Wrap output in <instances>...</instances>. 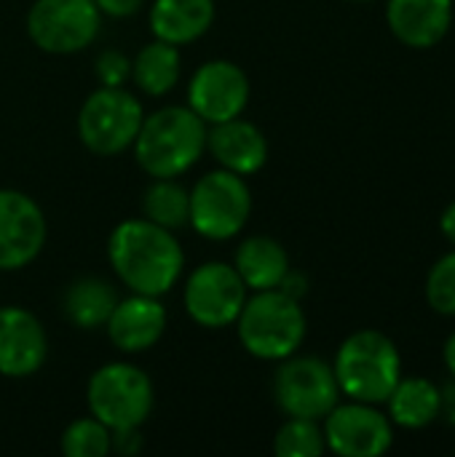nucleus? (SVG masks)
I'll list each match as a JSON object with an SVG mask.
<instances>
[{
	"label": "nucleus",
	"instance_id": "nucleus-19",
	"mask_svg": "<svg viewBox=\"0 0 455 457\" xmlns=\"http://www.w3.org/2000/svg\"><path fill=\"white\" fill-rule=\"evenodd\" d=\"M233 268L249 292L279 289L282 278L290 270V254L271 236H249L239 244Z\"/></svg>",
	"mask_w": 455,
	"mask_h": 457
},
{
	"label": "nucleus",
	"instance_id": "nucleus-11",
	"mask_svg": "<svg viewBox=\"0 0 455 457\" xmlns=\"http://www.w3.org/2000/svg\"><path fill=\"white\" fill-rule=\"evenodd\" d=\"M48 238L40 204L11 187H0V270L13 273L32 265Z\"/></svg>",
	"mask_w": 455,
	"mask_h": 457
},
{
	"label": "nucleus",
	"instance_id": "nucleus-12",
	"mask_svg": "<svg viewBox=\"0 0 455 457\" xmlns=\"http://www.w3.org/2000/svg\"><path fill=\"white\" fill-rule=\"evenodd\" d=\"M249 78L231 59L204 62L188 83V107L206 123L239 118L249 104Z\"/></svg>",
	"mask_w": 455,
	"mask_h": 457
},
{
	"label": "nucleus",
	"instance_id": "nucleus-8",
	"mask_svg": "<svg viewBox=\"0 0 455 457\" xmlns=\"http://www.w3.org/2000/svg\"><path fill=\"white\" fill-rule=\"evenodd\" d=\"M24 24L35 48L51 56H72L97 40L102 13L94 0H35Z\"/></svg>",
	"mask_w": 455,
	"mask_h": 457
},
{
	"label": "nucleus",
	"instance_id": "nucleus-5",
	"mask_svg": "<svg viewBox=\"0 0 455 457\" xmlns=\"http://www.w3.org/2000/svg\"><path fill=\"white\" fill-rule=\"evenodd\" d=\"M88 415L110 431L142 428L156 407V388L147 372L129 361L102 364L86 386Z\"/></svg>",
	"mask_w": 455,
	"mask_h": 457
},
{
	"label": "nucleus",
	"instance_id": "nucleus-27",
	"mask_svg": "<svg viewBox=\"0 0 455 457\" xmlns=\"http://www.w3.org/2000/svg\"><path fill=\"white\" fill-rule=\"evenodd\" d=\"M94 72L99 86H126L131 80V59L121 48H105L94 62Z\"/></svg>",
	"mask_w": 455,
	"mask_h": 457
},
{
	"label": "nucleus",
	"instance_id": "nucleus-2",
	"mask_svg": "<svg viewBox=\"0 0 455 457\" xmlns=\"http://www.w3.org/2000/svg\"><path fill=\"white\" fill-rule=\"evenodd\" d=\"M206 131L188 104H169L142 118L131 150L150 179H177L206 153Z\"/></svg>",
	"mask_w": 455,
	"mask_h": 457
},
{
	"label": "nucleus",
	"instance_id": "nucleus-7",
	"mask_svg": "<svg viewBox=\"0 0 455 457\" xmlns=\"http://www.w3.org/2000/svg\"><path fill=\"white\" fill-rule=\"evenodd\" d=\"M252 214V190L241 174L215 169L190 190L188 225L206 241L236 238Z\"/></svg>",
	"mask_w": 455,
	"mask_h": 457
},
{
	"label": "nucleus",
	"instance_id": "nucleus-13",
	"mask_svg": "<svg viewBox=\"0 0 455 457\" xmlns=\"http://www.w3.org/2000/svg\"><path fill=\"white\" fill-rule=\"evenodd\" d=\"M324 445L341 457H378L392 450V420L375 404H335L324 418Z\"/></svg>",
	"mask_w": 455,
	"mask_h": 457
},
{
	"label": "nucleus",
	"instance_id": "nucleus-9",
	"mask_svg": "<svg viewBox=\"0 0 455 457\" xmlns=\"http://www.w3.org/2000/svg\"><path fill=\"white\" fill-rule=\"evenodd\" d=\"M274 399L287 418L324 420L338 404L341 388L335 370L316 356H287L274 375Z\"/></svg>",
	"mask_w": 455,
	"mask_h": 457
},
{
	"label": "nucleus",
	"instance_id": "nucleus-30",
	"mask_svg": "<svg viewBox=\"0 0 455 457\" xmlns=\"http://www.w3.org/2000/svg\"><path fill=\"white\" fill-rule=\"evenodd\" d=\"M440 415H445V420L455 426V380L440 391Z\"/></svg>",
	"mask_w": 455,
	"mask_h": 457
},
{
	"label": "nucleus",
	"instance_id": "nucleus-23",
	"mask_svg": "<svg viewBox=\"0 0 455 457\" xmlns=\"http://www.w3.org/2000/svg\"><path fill=\"white\" fill-rule=\"evenodd\" d=\"M142 217L177 233L190 220V193L174 179H153L142 195Z\"/></svg>",
	"mask_w": 455,
	"mask_h": 457
},
{
	"label": "nucleus",
	"instance_id": "nucleus-15",
	"mask_svg": "<svg viewBox=\"0 0 455 457\" xmlns=\"http://www.w3.org/2000/svg\"><path fill=\"white\" fill-rule=\"evenodd\" d=\"M166 324H169V316H166L161 297L131 292L126 300L115 303L105 329H107L110 343L121 353L137 356L158 345V340L166 332Z\"/></svg>",
	"mask_w": 455,
	"mask_h": 457
},
{
	"label": "nucleus",
	"instance_id": "nucleus-21",
	"mask_svg": "<svg viewBox=\"0 0 455 457\" xmlns=\"http://www.w3.org/2000/svg\"><path fill=\"white\" fill-rule=\"evenodd\" d=\"M180 70H182L180 48L153 37L131 59V83L137 86V91L158 99L177 86Z\"/></svg>",
	"mask_w": 455,
	"mask_h": 457
},
{
	"label": "nucleus",
	"instance_id": "nucleus-22",
	"mask_svg": "<svg viewBox=\"0 0 455 457\" xmlns=\"http://www.w3.org/2000/svg\"><path fill=\"white\" fill-rule=\"evenodd\" d=\"M389 404V420L402 428H426L440 418V388L424 378H400Z\"/></svg>",
	"mask_w": 455,
	"mask_h": 457
},
{
	"label": "nucleus",
	"instance_id": "nucleus-18",
	"mask_svg": "<svg viewBox=\"0 0 455 457\" xmlns=\"http://www.w3.org/2000/svg\"><path fill=\"white\" fill-rule=\"evenodd\" d=\"M215 16V0H153L147 21L153 37L180 48L201 40L212 29Z\"/></svg>",
	"mask_w": 455,
	"mask_h": 457
},
{
	"label": "nucleus",
	"instance_id": "nucleus-10",
	"mask_svg": "<svg viewBox=\"0 0 455 457\" xmlns=\"http://www.w3.org/2000/svg\"><path fill=\"white\" fill-rule=\"evenodd\" d=\"M249 297L247 284L228 262H204L198 265L182 289V305L193 324L204 329L233 327L244 303Z\"/></svg>",
	"mask_w": 455,
	"mask_h": 457
},
{
	"label": "nucleus",
	"instance_id": "nucleus-31",
	"mask_svg": "<svg viewBox=\"0 0 455 457\" xmlns=\"http://www.w3.org/2000/svg\"><path fill=\"white\" fill-rule=\"evenodd\" d=\"M440 230L445 233V238L455 246V201L442 212V217H440Z\"/></svg>",
	"mask_w": 455,
	"mask_h": 457
},
{
	"label": "nucleus",
	"instance_id": "nucleus-6",
	"mask_svg": "<svg viewBox=\"0 0 455 457\" xmlns=\"http://www.w3.org/2000/svg\"><path fill=\"white\" fill-rule=\"evenodd\" d=\"M142 118V102L126 86H99L78 110V139L88 153L113 158L131 150Z\"/></svg>",
	"mask_w": 455,
	"mask_h": 457
},
{
	"label": "nucleus",
	"instance_id": "nucleus-24",
	"mask_svg": "<svg viewBox=\"0 0 455 457\" xmlns=\"http://www.w3.org/2000/svg\"><path fill=\"white\" fill-rule=\"evenodd\" d=\"M59 450L67 457H105L113 453V431L94 415L78 418L62 431Z\"/></svg>",
	"mask_w": 455,
	"mask_h": 457
},
{
	"label": "nucleus",
	"instance_id": "nucleus-1",
	"mask_svg": "<svg viewBox=\"0 0 455 457\" xmlns=\"http://www.w3.org/2000/svg\"><path fill=\"white\" fill-rule=\"evenodd\" d=\"M107 260L115 278L137 295L164 297L185 270V252L174 236L145 217L123 220L107 238Z\"/></svg>",
	"mask_w": 455,
	"mask_h": 457
},
{
	"label": "nucleus",
	"instance_id": "nucleus-3",
	"mask_svg": "<svg viewBox=\"0 0 455 457\" xmlns=\"http://www.w3.org/2000/svg\"><path fill=\"white\" fill-rule=\"evenodd\" d=\"M335 380L351 402L383 404L402 378V359L392 337L359 329L343 340L335 356Z\"/></svg>",
	"mask_w": 455,
	"mask_h": 457
},
{
	"label": "nucleus",
	"instance_id": "nucleus-33",
	"mask_svg": "<svg viewBox=\"0 0 455 457\" xmlns=\"http://www.w3.org/2000/svg\"><path fill=\"white\" fill-rule=\"evenodd\" d=\"M354 3H370V0H354Z\"/></svg>",
	"mask_w": 455,
	"mask_h": 457
},
{
	"label": "nucleus",
	"instance_id": "nucleus-26",
	"mask_svg": "<svg viewBox=\"0 0 455 457\" xmlns=\"http://www.w3.org/2000/svg\"><path fill=\"white\" fill-rule=\"evenodd\" d=\"M426 300L437 313L455 316V252L434 262L426 278Z\"/></svg>",
	"mask_w": 455,
	"mask_h": 457
},
{
	"label": "nucleus",
	"instance_id": "nucleus-4",
	"mask_svg": "<svg viewBox=\"0 0 455 457\" xmlns=\"http://www.w3.org/2000/svg\"><path fill=\"white\" fill-rule=\"evenodd\" d=\"M306 327L300 303L282 289L252 292L236 319L241 348L260 361H282L298 353L306 340Z\"/></svg>",
	"mask_w": 455,
	"mask_h": 457
},
{
	"label": "nucleus",
	"instance_id": "nucleus-29",
	"mask_svg": "<svg viewBox=\"0 0 455 457\" xmlns=\"http://www.w3.org/2000/svg\"><path fill=\"white\" fill-rule=\"evenodd\" d=\"M279 289L284 292V295H290L292 300H303L306 297V292H308V278L303 276V273H298V270H287V276L282 278V284H279Z\"/></svg>",
	"mask_w": 455,
	"mask_h": 457
},
{
	"label": "nucleus",
	"instance_id": "nucleus-14",
	"mask_svg": "<svg viewBox=\"0 0 455 457\" xmlns=\"http://www.w3.org/2000/svg\"><path fill=\"white\" fill-rule=\"evenodd\" d=\"M48 356V337L38 316L19 305L0 308V375L32 378Z\"/></svg>",
	"mask_w": 455,
	"mask_h": 457
},
{
	"label": "nucleus",
	"instance_id": "nucleus-25",
	"mask_svg": "<svg viewBox=\"0 0 455 457\" xmlns=\"http://www.w3.org/2000/svg\"><path fill=\"white\" fill-rule=\"evenodd\" d=\"M327 450L319 420L287 418L274 436V453L279 457H319Z\"/></svg>",
	"mask_w": 455,
	"mask_h": 457
},
{
	"label": "nucleus",
	"instance_id": "nucleus-28",
	"mask_svg": "<svg viewBox=\"0 0 455 457\" xmlns=\"http://www.w3.org/2000/svg\"><path fill=\"white\" fill-rule=\"evenodd\" d=\"M94 5L99 8L102 16H110V19H129L134 16L145 0H94Z\"/></svg>",
	"mask_w": 455,
	"mask_h": 457
},
{
	"label": "nucleus",
	"instance_id": "nucleus-16",
	"mask_svg": "<svg viewBox=\"0 0 455 457\" xmlns=\"http://www.w3.org/2000/svg\"><path fill=\"white\" fill-rule=\"evenodd\" d=\"M206 150L212 153L220 169H228L241 177H252L268 163L265 134L260 131V126H255L241 115L209 126Z\"/></svg>",
	"mask_w": 455,
	"mask_h": 457
},
{
	"label": "nucleus",
	"instance_id": "nucleus-17",
	"mask_svg": "<svg viewBox=\"0 0 455 457\" xmlns=\"http://www.w3.org/2000/svg\"><path fill=\"white\" fill-rule=\"evenodd\" d=\"M386 21L400 43L410 48H432L451 29L453 0H389Z\"/></svg>",
	"mask_w": 455,
	"mask_h": 457
},
{
	"label": "nucleus",
	"instance_id": "nucleus-32",
	"mask_svg": "<svg viewBox=\"0 0 455 457\" xmlns=\"http://www.w3.org/2000/svg\"><path fill=\"white\" fill-rule=\"evenodd\" d=\"M445 364H448V370L453 372L455 378V332L448 337V343H445Z\"/></svg>",
	"mask_w": 455,
	"mask_h": 457
},
{
	"label": "nucleus",
	"instance_id": "nucleus-20",
	"mask_svg": "<svg viewBox=\"0 0 455 457\" xmlns=\"http://www.w3.org/2000/svg\"><path fill=\"white\" fill-rule=\"evenodd\" d=\"M115 303L118 295L110 281L99 276H83L67 287L62 297V313L75 329H99L107 324Z\"/></svg>",
	"mask_w": 455,
	"mask_h": 457
}]
</instances>
